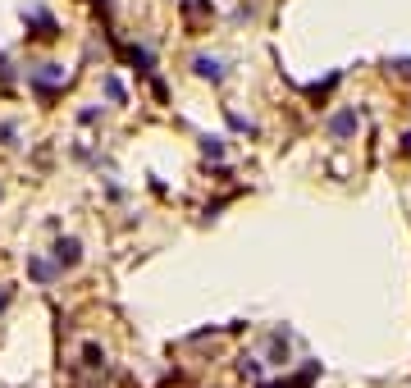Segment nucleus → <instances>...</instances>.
<instances>
[{
  "label": "nucleus",
  "mask_w": 411,
  "mask_h": 388,
  "mask_svg": "<svg viewBox=\"0 0 411 388\" xmlns=\"http://www.w3.org/2000/svg\"><path fill=\"white\" fill-rule=\"evenodd\" d=\"M60 78H64L60 64H42V73H32V83L37 87H51V83H60Z\"/></svg>",
  "instance_id": "39448f33"
},
{
  "label": "nucleus",
  "mask_w": 411,
  "mask_h": 388,
  "mask_svg": "<svg viewBox=\"0 0 411 388\" xmlns=\"http://www.w3.org/2000/svg\"><path fill=\"white\" fill-rule=\"evenodd\" d=\"M197 73L210 78V83H220V78H224V64H220V60H206V55H201V60H197Z\"/></svg>",
  "instance_id": "423d86ee"
},
{
  "label": "nucleus",
  "mask_w": 411,
  "mask_h": 388,
  "mask_svg": "<svg viewBox=\"0 0 411 388\" xmlns=\"http://www.w3.org/2000/svg\"><path fill=\"white\" fill-rule=\"evenodd\" d=\"M201 151H206V155H215V160H220V155H224V147H220V138H206V142H201Z\"/></svg>",
  "instance_id": "6e6552de"
},
{
  "label": "nucleus",
  "mask_w": 411,
  "mask_h": 388,
  "mask_svg": "<svg viewBox=\"0 0 411 388\" xmlns=\"http://www.w3.org/2000/svg\"><path fill=\"white\" fill-rule=\"evenodd\" d=\"M270 365H288V334H270Z\"/></svg>",
  "instance_id": "20e7f679"
},
{
  "label": "nucleus",
  "mask_w": 411,
  "mask_h": 388,
  "mask_svg": "<svg viewBox=\"0 0 411 388\" xmlns=\"http://www.w3.org/2000/svg\"><path fill=\"white\" fill-rule=\"evenodd\" d=\"M78 260H83V242H78V238H60V242H55V265H60V269H73Z\"/></svg>",
  "instance_id": "f257e3e1"
},
{
  "label": "nucleus",
  "mask_w": 411,
  "mask_h": 388,
  "mask_svg": "<svg viewBox=\"0 0 411 388\" xmlns=\"http://www.w3.org/2000/svg\"><path fill=\"white\" fill-rule=\"evenodd\" d=\"M28 274H32L37 284H55V279H60V265H55V260H42V256H28Z\"/></svg>",
  "instance_id": "f03ea898"
},
{
  "label": "nucleus",
  "mask_w": 411,
  "mask_h": 388,
  "mask_svg": "<svg viewBox=\"0 0 411 388\" xmlns=\"http://www.w3.org/2000/svg\"><path fill=\"white\" fill-rule=\"evenodd\" d=\"M403 151H407V155H411V133H407V138H403Z\"/></svg>",
  "instance_id": "9d476101"
},
{
  "label": "nucleus",
  "mask_w": 411,
  "mask_h": 388,
  "mask_svg": "<svg viewBox=\"0 0 411 388\" xmlns=\"http://www.w3.org/2000/svg\"><path fill=\"white\" fill-rule=\"evenodd\" d=\"M238 370L247 375V380H261V370H266V365H261L256 356H238Z\"/></svg>",
  "instance_id": "0eeeda50"
},
{
  "label": "nucleus",
  "mask_w": 411,
  "mask_h": 388,
  "mask_svg": "<svg viewBox=\"0 0 411 388\" xmlns=\"http://www.w3.org/2000/svg\"><path fill=\"white\" fill-rule=\"evenodd\" d=\"M14 302V293H9V288H0V315H5V306Z\"/></svg>",
  "instance_id": "1a4fd4ad"
},
{
  "label": "nucleus",
  "mask_w": 411,
  "mask_h": 388,
  "mask_svg": "<svg viewBox=\"0 0 411 388\" xmlns=\"http://www.w3.org/2000/svg\"><path fill=\"white\" fill-rule=\"evenodd\" d=\"M329 133H334L338 142H342V138H352V133H357V110H342V114H334V119H329Z\"/></svg>",
  "instance_id": "7ed1b4c3"
}]
</instances>
